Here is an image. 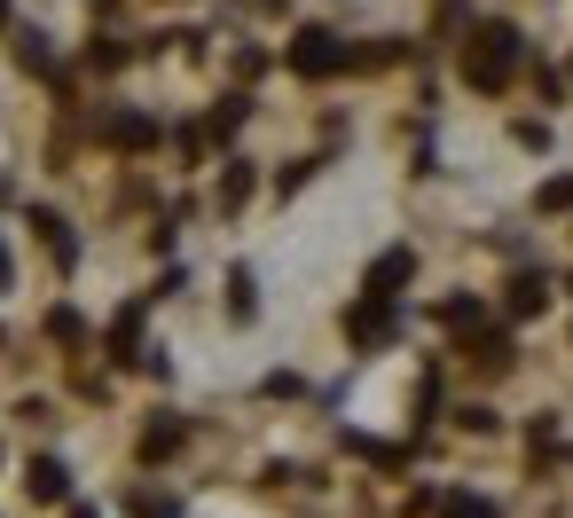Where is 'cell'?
<instances>
[{
	"instance_id": "cell-1",
	"label": "cell",
	"mask_w": 573,
	"mask_h": 518,
	"mask_svg": "<svg viewBox=\"0 0 573 518\" xmlns=\"http://www.w3.org/2000/svg\"><path fill=\"white\" fill-rule=\"evenodd\" d=\"M519 32L511 24H479L471 32V48H463V79L479 86V95H503V86H511V71H519Z\"/></svg>"
},
{
	"instance_id": "cell-2",
	"label": "cell",
	"mask_w": 573,
	"mask_h": 518,
	"mask_svg": "<svg viewBox=\"0 0 573 518\" xmlns=\"http://www.w3.org/2000/svg\"><path fill=\"white\" fill-rule=\"evenodd\" d=\"M354 63V48L338 40V32H322V24H306L299 40H291V71L299 79H331V71H346Z\"/></svg>"
},
{
	"instance_id": "cell-3",
	"label": "cell",
	"mask_w": 573,
	"mask_h": 518,
	"mask_svg": "<svg viewBox=\"0 0 573 518\" xmlns=\"http://www.w3.org/2000/svg\"><path fill=\"white\" fill-rule=\"evenodd\" d=\"M346 338H354V345H385V338H393V299H362V307L346 314Z\"/></svg>"
},
{
	"instance_id": "cell-4",
	"label": "cell",
	"mask_w": 573,
	"mask_h": 518,
	"mask_svg": "<svg viewBox=\"0 0 573 518\" xmlns=\"http://www.w3.org/2000/svg\"><path fill=\"white\" fill-rule=\"evenodd\" d=\"M408 276H417V251H385L377 268H369V299H393Z\"/></svg>"
},
{
	"instance_id": "cell-5",
	"label": "cell",
	"mask_w": 573,
	"mask_h": 518,
	"mask_svg": "<svg viewBox=\"0 0 573 518\" xmlns=\"http://www.w3.org/2000/svg\"><path fill=\"white\" fill-rule=\"evenodd\" d=\"M24 487H32V503H63V495H71V472H63L55 456H32V472H24Z\"/></svg>"
},
{
	"instance_id": "cell-6",
	"label": "cell",
	"mask_w": 573,
	"mask_h": 518,
	"mask_svg": "<svg viewBox=\"0 0 573 518\" xmlns=\"http://www.w3.org/2000/svg\"><path fill=\"white\" fill-rule=\"evenodd\" d=\"M103 134H111L118 149H149V142H157V118H142V111H118V118H103Z\"/></svg>"
},
{
	"instance_id": "cell-7",
	"label": "cell",
	"mask_w": 573,
	"mask_h": 518,
	"mask_svg": "<svg viewBox=\"0 0 573 518\" xmlns=\"http://www.w3.org/2000/svg\"><path fill=\"white\" fill-rule=\"evenodd\" d=\"M181 441H189V432H181V424H174V416H157V424H149V432H142V464H166V456H174V448H181Z\"/></svg>"
},
{
	"instance_id": "cell-8",
	"label": "cell",
	"mask_w": 573,
	"mask_h": 518,
	"mask_svg": "<svg viewBox=\"0 0 573 518\" xmlns=\"http://www.w3.org/2000/svg\"><path fill=\"white\" fill-rule=\"evenodd\" d=\"M134 345H142V307H126V314L111 322V354H118V362H134Z\"/></svg>"
},
{
	"instance_id": "cell-9",
	"label": "cell",
	"mask_w": 573,
	"mask_h": 518,
	"mask_svg": "<svg viewBox=\"0 0 573 518\" xmlns=\"http://www.w3.org/2000/svg\"><path fill=\"white\" fill-rule=\"evenodd\" d=\"M542 307H550V283L542 276H519L511 283V314H542Z\"/></svg>"
},
{
	"instance_id": "cell-10",
	"label": "cell",
	"mask_w": 573,
	"mask_h": 518,
	"mask_svg": "<svg viewBox=\"0 0 573 518\" xmlns=\"http://www.w3.org/2000/svg\"><path fill=\"white\" fill-rule=\"evenodd\" d=\"M17 63H24V71H55V55H48V32H17Z\"/></svg>"
},
{
	"instance_id": "cell-11",
	"label": "cell",
	"mask_w": 573,
	"mask_h": 518,
	"mask_svg": "<svg viewBox=\"0 0 573 518\" xmlns=\"http://www.w3.org/2000/svg\"><path fill=\"white\" fill-rule=\"evenodd\" d=\"M126 510H134V518H181V503H174V495H149V487H142V495H126Z\"/></svg>"
},
{
	"instance_id": "cell-12",
	"label": "cell",
	"mask_w": 573,
	"mask_h": 518,
	"mask_svg": "<svg viewBox=\"0 0 573 518\" xmlns=\"http://www.w3.org/2000/svg\"><path fill=\"white\" fill-rule=\"evenodd\" d=\"M243 197H252V165H228V173H220V205L236 213Z\"/></svg>"
},
{
	"instance_id": "cell-13",
	"label": "cell",
	"mask_w": 573,
	"mask_h": 518,
	"mask_svg": "<svg viewBox=\"0 0 573 518\" xmlns=\"http://www.w3.org/2000/svg\"><path fill=\"white\" fill-rule=\"evenodd\" d=\"M32 228H40V236H48V251H55V259H71V228H63V220H55V213H32Z\"/></svg>"
},
{
	"instance_id": "cell-14",
	"label": "cell",
	"mask_w": 573,
	"mask_h": 518,
	"mask_svg": "<svg viewBox=\"0 0 573 518\" xmlns=\"http://www.w3.org/2000/svg\"><path fill=\"white\" fill-rule=\"evenodd\" d=\"M471 354H479V370H503V362H511V338H496V330H487V338L471 345Z\"/></svg>"
},
{
	"instance_id": "cell-15",
	"label": "cell",
	"mask_w": 573,
	"mask_h": 518,
	"mask_svg": "<svg viewBox=\"0 0 573 518\" xmlns=\"http://www.w3.org/2000/svg\"><path fill=\"white\" fill-rule=\"evenodd\" d=\"M48 338H63V345H79V338H87V322H79L71 307H55V314H48Z\"/></svg>"
},
{
	"instance_id": "cell-16",
	"label": "cell",
	"mask_w": 573,
	"mask_h": 518,
	"mask_svg": "<svg viewBox=\"0 0 573 518\" xmlns=\"http://www.w3.org/2000/svg\"><path fill=\"white\" fill-rule=\"evenodd\" d=\"M440 518H496V503H479V495H448Z\"/></svg>"
},
{
	"instance_id": "cell-17",
	"label": "cell",
	"mask_w": 573,
	"mask_h": 518,
	"mask_svg": "<svg viewBox=\"0 0 573 518\" xmlns=\"http://www.w3.org/2000/svg\"><path fill=\"white\" fill-rule=\"evenodd\" d=\"M236 126H243V95H228V103L212 111V126H205V134H236Z\"/></svg>"
},
{
	"instance_id": "cell-18",
	"label": "cell",
	"mask_w": 573,
	"mask_h": 518,
	"mask_svg": "<svg viewBox=\"0 0 573 518\" xmlns=\"http://www.w3.org/2000/svg\"><path fill=\"white\" fill-rule=\"evenodd\" d=\"M440 322H448V330H479V307H471V299H448Z\"/></svg>"
},
{
	"instance_id": "cell-19",
	"label": "cell",
	"mask_w": 573,
	"mask_h": 518,
	"mask_svg": "<svg viewBox=\"0 0 573 518\" xmlns=\"http://www.w3.org/2000/svg\"><path fill=\"white\" fill-rule=\"evenodd\" d=\"M534 205H542V213H565V205H573V173H565V182H550Z\"/></svg>"
},
{
	"instance_id": "cell-20",
	"label": "cell",
	"mask_w": 573,
	"mask_h": 518,
	"mask_svg": "<svg viewBox=\"0 0 573 518\" xmlns=\"http://www.w3.org/2000/svg\"><path fill=\"white\" fill-rule=\"evenodd\" d=\"M0 291H9V251H0Z\"/></svg>"
},
{
	"instance_id": "cell-21",
	"label": "cell",
	"mask_w": 573,
	"mask_h": 518,
	"mask_svg": "<svg viewBox=\"0 0 573 518\" xmlns=\"http://www.w3.org/2000/svg\"><path fill=\"white\" fill-rule=\"evenodd\" d=\"M0 17H9V0H0Z\"/></svg>"
}]
</instances>
